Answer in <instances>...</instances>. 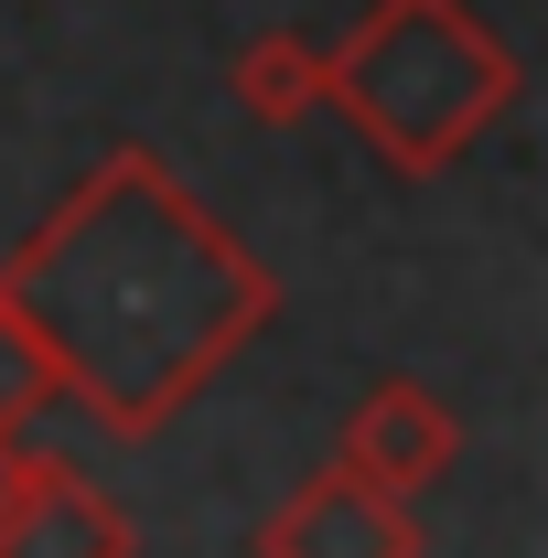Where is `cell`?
<instances>
[{
  "instance_id": "cell-3",
  "label": "cell",
  "mask_w": 548,
  "mask_h": 558,
  "mask_svg": "<svg viewBox=\"0 0 548 558\" xmlns=\"http://www.w3.org/2000/svg\"><path fill=\"white\" fill-rule=\"evenodd\" d=\"M259 558H419V505L377 494L366 473L323 462L312 484H290L259 526Z\"/></svg>"
},
{
  "instance_id": "cell-1",
  "label": "cell",
  "mask_w": 548,
  "mask_h": 558,
  "mask_svg": "<svg viewBox=\"0 0 548 558\" xmlns=\"http://www.w3.org/2000/svg\"><path fill=\"white\" fill-rule=\"evenodd\" d=\"M0 301L44 333L65 398H86L119 440H151L279 312L270 269L140 140L108 150L65 205L11 247Z\"/></svg>"
},
{
  "instance_id": "cell-8",
  "label": "cell",
  "mask_w": 548,
  "mask_h": 558,
  "mask_svg": "<svg viewBox=\"0 0 548 558\" xmlns=\"http://www.w3.org/2000/svg\"><path fill=\"white\" fill-rule=\"evenodd\" d=\"M11 484H22V440H0V505H11Z\"/></svg>"
},
{
  "instance_id": "cell-4",
  "label": "cell",
  "mask_w": 548,
  "mask_h": 558,
  "mask_svg": "<svg viewBox=\"0 0 548 558\" xmlns=\"http://www.w3.org/2000/svg\"><path fill=\"white\" fill-rule=\"evenodd\" d=\"M452 451H463V418L441 409L419 376H388V387H366L355 398V418H344L334 462L344 473H366L377 494H398V505H419V494L452 473Z\"/></svg>"
},
{
  "instance_id": "cell-6",
  "label": "cell",
  "mask_w": 548,
  "mask_h": 558,
  "mask_svg": "<svg viewBox=\"0 0 548 558\" xmlns=\"http://www.w3.org/2000/svg\"><path fill=\"white\" fill-rule=\"evenodd\" d=\"M226 97L259 119V130H301L312 108H323V44H301V33H248L237 44V65H226Z\"/></svg>"
},
{
  "instance_id": "cell-7",
  "label": "cell",
  "mask_w": 548,
  "mask_h": 558,
  "mask_svg": "<svg viewBox=\"0 0 548 558\" xmlns=\"http://www.w3.org/2000/svg\"><path fill=\"white\" fill-rule=\"evenodd\" d=\"M65 398V376H55V354H44V333L0 301V440H22L33 418Z\"/></svg>"
},
{
  "instance_id": "cell-2",
  "label": "cell",
  "mask_w": 548,
  "mask_h": 558,
  "mask_svg": "<svg viewBox=\"0 0 548 558\" xmlns=\"http://www.w3.org/2000/svg\"><path fill=\"white\" fill-rule=\"evenodd\" d=\"M516 44L484 22L474 0H366L323 44V108L366 140L398 183H430L516 108Z\"/></svg>"
},
{
  "instance_id": "cell-5",
  "label": "cell",
  "mask_w": 548,
  "mask_h": 558,
  "mask_svg": "<svg viewBox=\"0 0 548 558\" xmlns=\"http://www.w3.org/2000/svg\"><path fill=\"white\" fill-rule=\"evenodd\" d=\"M140 526L119 494H97L65 451H22V484L0 505V558H130Z\"/></svg>"
}]
</instances>
